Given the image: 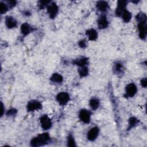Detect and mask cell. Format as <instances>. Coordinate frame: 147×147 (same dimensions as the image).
<instances>
[{
	"mask_svg": "<svg viewBox=\"0 0 147 147\" xmlns=\"http://www.w3.org/2000/svg\"><path fill=\"white\" fill-rule=\"evenodd\" d=\"M138 123V120L136 117H132L129 118V125H128V130L132 129L133 127H135Z\"/></svg>",
	"mask_w": 147,
	"mask_h": 147,
	"instance_id": "ffe728a7",
	"label": "cell"
},
{
	"mask_svg": "<svg viewBox=\"0 0 147 147\" xmlns=\"http://www.w3.org/2000/svg\"><path fill=\"white\" fill-rule=\"evenodd\" d=\"M89 105L91 109L95 110L98 108L99 106V100L96 98H91L90 100Z\"/></svg>",
	"mask_w": 147,
	"mask_h": 147,
	"instance_id": "d6986e66",
	"label": "cell"
},
{
	"mask_svg": "<svg viewBox=\"0 0 147 147\" xmlns=\"http://www.w3.org/2000/svg\"><path fill=\"white\" fill-rule=\"evenodd\" d=\"M91 113L87 109H82L79 113V118L80 120L85 123H88L90 122Z\"/></svg>",
	"mask_w": 147,
	"mask_h": 147,
	"instance_id": "5b68a950",
	"label": "cell"
},
{
	"mask_svg": "<svg viewBox=\"0 0 147 147\" xmlns=\"http://www.w3.org/2000/svg\"><path fill=\"white\" fill-rule=\"evenodd\" d=\"M51 2L49 1H40L38 2V6L40 9H42L45 7H47L48 5L51 3Z\"/></svg>",
	"mask_w": 147,
	"mask_h": 147,
	"instance_id": "484cf974",
	"label": "cell"
},
{
	"mask_svg": "<svg viewBox=\"0 0 147 147\" xmlns=\"http://www.w3.org/2000/svg\"><path fill=\"white\" fill-rule=\"evenodd\" d=\"M78 45H79V46L80 48H84L86 47L87 44H86V40H82L79 41V42H78Z\"/></svg>",
	"mask_w": 147,
	"mask_h": 147,
	"instance_id": "83f0119b",
	"label": "cell"
},
{
	"mask_svg": "<svg viewBox=\"0 0 147 147\" xmlns=\"http://www.w3.org/2000/svg\"><path fill=\"white\" fill-rule=\"evenodd\" d=\"M56 99L59 105L64 106L69 101V95L65 92H61L56 95Z\"/></svg>",
	"mask_w": 147,
	"mask_h": 147,
	"instance_id": "7a4b0ae2",
	"label": "cell"
},
{
	"mask_svg": "<svg viewBox=\"0 0 147 147\" xmlns=\"http://www.w3.org/2000/svg\"><path fill=\"white\" fill-rule=\"evenodd\" d=\"M86 35L91 41H94L98 37V33L94 29H89L86 30Z\"/></svg>",
	"mask_w": 147,
	"mask_h": 147,
	"instance_id": "5bb4252c",
	"label": "cell"
},
{
	"mask_svg": "<svg viewBox=\"0 0 147 147\" xmlns=\"http://www.w3.org/2000/svg\"><path fill=\"white\" fill-rule=\"evenodd\" d=\"M138 29L139 32V37L142 40H145L146 37L147 29L146 21H141L138 23Z\"/></svg>",
	"mask_w": 147,
	"mask_h": 147,
	"instance_id": "52a82bcc",
	"label": "cell"
},
{
	"mask_svg": "<svg viewBox=\"0 0 147 147\" xmlns=\"http://www.w3.org/2000/svg\"><path fill=\"white\" fill-rule=\"evenodd\" d=\"M31 30H32V28L29 24L25 22L22 24L21 26V32L23 35L24 36L28 35L30 33Z\"/></svg>",
	"mask_w": 147,
	"mask_h": 147,
	"instance_id": "e0dca14e",
	"label": "cell"
},
{
	"mask_svg": "<svg viewBox=\"0 0 147 147\" xmlns=\"http://www.w3.org/2000/svg\"><path fill=\"white\" fill-rule=\"evenodd\" d=\"M9 7L8 6V5L7 4V3L5 2H1L0 3V12L1 14H5V13H6L9 9Z\"/></svg>",
	"mask_w": 147,
	"mask_h": 147,
	"instance_id": "603a6c76",
	"label": "cell"
},
{
	"mask_svg": "<svg viewBox=\"0 0 147 147\" xmlns=\"http://www.w3.org/2000/svg\"><path fill=\"white\" fill-rule=\"evenodd\" d=\"M16 113H17V110H16L15 109H11L7 111L6 115L8 116H11L16 114Z\"/></svg>",
	"mask_w": 147,
	"mask_h": 147,
	"instance_id": "4316f807",
	"label": "cell"
},
{
	"mask_svg": "<svg viewBox=\"0 0 147 147\" xmlns=\"http://www.w3.org/2000/svg\"><path fill=\"white\" fill-rule=\"evenodd\" d=\"M99 129L98 127L95 126L92 127L87 133V139L90 141H93L96 139L99 135Z\"/></svg>",
	"mask_w": 147,
	"mask_h": 147,
	"instance_id": "9c48e42d",
	"label": "cell"
},
{
	"mask_svg": "<svg viewBox=\"0 0 147 147\" xmlns=\"http://www.w3.org/2000/svg\"><path fill=\"white\" fill-rule=\"evenodd\" d=\"M125 92H126V95L127 97H133L134 96L137 92V88L136 85L133 83H131L128 84L125 88Z\"/></svg>",
	"mask_w": 147,
	"mask_h": 147,
	"instance_id": "ba28073f",
	"label": "cell"
},
{
	"mask_svg": "<svg viewBox=\"0 0 147 147\" xmlns=\"http://www.w3.org/2000/svg\"><path fill=\"white\" fill-rule=\"evenodd\" d=\"M96 7L99 11L101 12H105L109 9V3L106 1H100L96 3Z\"/></svg>",
	"mask_w": 147,
	"mask_h": 147,
	"instance_id": "4fadbf2b",
	"label": "cell"
},
{
	"mask_svg": "<svg viewBox=\"0 0 147 147\" xmlns=\"http://www.w3.org/2000/svg\"><path fill=\"white\" fill-rule=\"evenodd\" d=\"M67 145L68 146L73 147L76 146V142L74 137L72 135H69L67 138Z\"/></svg>",
	"mask_w": 147,
	"mask_h": 147,
	"instance_id": "cb8c5ba5",
	"label": "cell"
},
{
	"mask_svg": "<svg viewBox=\"0 0 147 147\" xmlns=\"http://www.w3.org/2000/svg\"><path fill=\"white\" fill-rule=\"evenodd\" d=\"M97 23L99 29H103L106 28L109 25V22L105 14H102L101 16H100V17L98 19Z\"/></svg>",
	"mask_w": 147,
	"mask_h": 147,
	"instance_id": "8fae6325",
	"label": "cell"
},
{
	"mask_svg": "<svg viewBox=\"0 0 147 147\" xmlns=\"http://www.w3.org/2000/svg\"><path fill=\"white\" fill-rule=\"evenodd\" d=\"M78 73L80 77H85L88 74V68L87 66L80 67L78 69Z\"/></svg>",
	"mask_w": 147,
	"mask_h": 147,
	"instance_id": "7402d4cb",
	"label": "cell"
},
{
	"mask_svg": "<svg viewBox=\"0 0 147 147\" xmlns=\"http://www.w3.org/2000/svg\"><path fill=\"white\" fill-rule=\"evenodd\" d=\"M141 85L144 88H146V86H147V79H146V78H142L141 80Z\"/></svg>",
	"mask_w": 147,
	"mask_h": 147,
	"instance_id": "f1b7e54d",
	"label": "cell"
},
{
	"mask_svg": "<svg viewBox=\"0 0 147 147\" xmlns=\"http://www.w3.org/2000/svg\"><path fill=\"white\" fill-rule=\"evenodd\" d=\"M50 80L53 83L59 84L63 82V78L60 74H59L58 73H54L51 76Z\"/></svg>",
	"mask_w": 147,
	"mask_h": 147,
	"instance_id": "2e32d148",
	"label": "cell"
},
{
	"mask_svg": "<svg viewBox=\"0 0 147 147\" xmlns=\"http://www.w3.org/2000/svg\"><path fill=\"white\" fill-rule=\"evenodd\" d=\"M136 18L138 22L141 21H146V16L143 13H140L137 14Z\"/></svg>",
	"mask_w": 147,
	"mask_h": 147,
	"instance_id": "d4e9b609",
	"label": "cell"
},
{
	"mask_svg": "<svg viewBox=\"0 0 147 147\" xmlns=\"http://www.w3.org/2000/svg\"><path fill=\"white\" fill-rule=\"evenodd\" d=\"M50 139L51 138L48 133H43L32 138L30 141V145L35 147L43 146L48 143Z\"/></svg>",
	"mask_w": 147,
	"mask_h": 147,
	"instance_id": "6da1fadb",
	"label": "cell"
},
{
	"mask_svg": "<svg viewBox=\"0 0 147 147\" xmlns=\"http://www.w3.org/2000/svg\"><path fill=\"white\" fill-rule=\"evenodd\" d=\"M113 68H114L113 69L114 71V72L117 74H119L122 73L123 70V67L120 62L115 63Z\"/></svg>",
	"mask_w": 147,
	"mask_h": 147,
	"instance_id": "44dd1931",
	"label": "cell"
},
{
	"mask_svg": "<svg viewBox=\"0 0 147 147\" xmlns=\"http://www.w3.org/2000/svg\"><path fill=\"white\" fill-rule=\"evenodd\" d=\"M7 4L8 5L9 7H13L16 5V1H9L7 2Z\"/></svg>",
	"mask_w": 147,
	"mask_h": 147,
	"instance_id": "f546056e",
	"label": "cell"
},
{
	"mask_svg": "<svg viewBox=\"0 0 147 147\" xmlns=\"http://www.w3.org/2000/svg\"><path fill=\"white\" fill-rule=\"evenodd\" d=\"M40 123L41 127L45 130L51 129L52 125L51 118L47 115H44L40 117Z\"/></svg>",
	"mask_w": 147,
	"mask_h": 147,
	"instance_id": "277c9868",
	"label": "cell"
},
{
	"mask_svg": "<svg viewBox=\"0 0 147 147\" xmlns=\"http://www.w3.org/2000/svg\"><path fill=\"white\" fill-rule=\"evenodd\" d=\"M73 63L79 67L86 66L88 63V59L85 57H80L73 61Z\"/></svg>",
	"mask_w": 147,
	"mask_h": 147,
	"instance_id": "9a60e30c",
	"label": "cell"
},
{
	"mask_svg": "<svg viewBox=\"0 0 147 147\" xmlns=\"http://www.w3.org/2000/svg\"><path fill=\"white\" fill-rule=\"evenodd\" d=\"M121 17H122V18L123 22L127 23V22H130V21L131 20V17H132V14L129 10H127L126 9L125 10H124V11L122 13Z\"/></svg>",
	"mask_w": 147,
	"mask_h": 147,
	"instance_id": "ac0fdd59",
	"label": "cell"
},
{
	"mask_svg": "<svg viewBox=\"0 0 147 147\" xmlns=\"http://www.w3.org/2000/svg\"><path fill=\"white\" fill-rule=\"evenodd\" d=\"M26 107L28 111H34L40 110L42 108V105L37 100H32L28 103Z\"/></svg>",
	"mask_w": 147,
	"mask_h": 147,
	"instance_id": "8992f818",
	"label": "cell"
},
{
	"mask_svg": "<svg viewBox=\"0 0 147 147\" xmlns=\"http://www.w3.org/2000/svg\"><path fill=\"white\" fill-rule=\"evenodd\" d=\"M5 23L6 26L9 29L14 28L17 25V21L15 19V18H14L12 16H9L6 17L5 20Z\"/></svg>",
	"mask_w": 147,
	"mask_h": 147,
	"instance_id": "7c38bea8",
	"label": "cell"
},
{
	"mask_svg": "<svg viewBox=\"0 0 147 147\" xmlns=\"http://www.w3.org/2000/svg\"><path fill=\"white\" fill-rule=\"evenodd\" d=\"M47 10L49 17L53 19L57 16L59 11V7L56 3L51 2L47 7Z\"/></svg>",
	"mask_w": 147,
	"mask_h": 147,
	"instance_id": "3957f363",
	"label": "cell"
},
{
	"mask_svg": "<svg viewBox=\"0 0 147 147\" xmlns=\"http://www.w3.org/2000/svg\"><path fill=\"white\" fill-rule=\"evenodd\" d=\"M127 6V1H118L117 2V7L115 9V14L120 17L121 16L122 13L124 11V10L126 9V7Z\"/></svg>",
	"mask_w": 147,
	"mask_h": 147,
	"instance_id": "30bf717a",
	"label": "cell"
},
{
	"mask_svg": "<svg viewBox=\"0 0 147 147\" xmlns=\"http://www.w3.org/2000/svg\"><path fill=\"white\" fill-rule=\"evenodd\" d=\"M3 104H2V103H1V116H2L3 115Z\"/></svg>",
	"mask_w": 147,
	"mask_h": 147,
	"instance_id": "4dcf8cb0",
	"label": "cell"
}]
</instances>
